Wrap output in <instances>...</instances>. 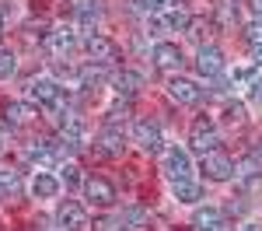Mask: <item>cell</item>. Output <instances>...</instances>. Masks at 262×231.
Listing matches in <instances>:
<instances>
[{
  "mask_svg": "<svg viewBox=\"0 0 262 231\" xmlns=\"http://www.w3.org/2000/svg\"><path fill=\"white\" fill-rule=\"evenodd\" d=\"M74 46H77V39H74V32H70V28H56V32H49V35L42 39V49H46L53 60H63Z\"/></svg>",
  "mask_w": 262,
  "mask_h": 231,
  "instance_id": "cell-8",
  "label": "cell"
},
{
  "mask_svg": "<svg viewBox=\"0 0 262 231\" xmlns=\"http://www.w3.org/2000/svg\"><path fill=\"white\" fill-rule=\"evenodd\" d=\"M39 119V109L28 102H7L4 105V123L7 126H28Z\"/></svg>",
  "mask_w": 262,
  "mask_h": 231,
  "instance_id": "cell-10",
  "label": "cell"
},
{
  "mask_svg": "<svg viewBox=\"0 0 262 231\" xmlns=\"http://www.w3.org/2000/svg\"><path fill=\"white\" fill-rule=\"evenodd\" d=\"M108 77V70L101 67V63H88V67H81V84L84 88H95V84H101Z\"/></svg>",
  "mask_w": 262,
  "mask_h": 231,
  "instance_id": "cell-22",
  "label": "cell"
},
{
  "mask_svg": "<svg viewBox=\"0 0 262 231\" xmlns=\"http://www.w3.org/2000/svg\"><path fill=\"white\" fill-rule=\"evenodd\" d=\"M28 98L46 109H63V88L49 77H39V81H28Z\"/></svg>",
  "mask_w": 262,
  "mask_h": 231,
  "instance_id": "cell-3",
  "label": "cell"
},
{
  "mask_svg": "<svg viewBox=\"0 0 262 231\" xmlns=\"http://www.w3.org/2000/svg\"><path fill=\"white\" fill-rule=\"evenodd\" d=\"M112 88H116L119 98H133L143 88V74H137V70H119V74L112 77Z\"/></svg>",
  "mask_w": 262,
  "mask_h": 231,
  "instance_id": "cell-16",
  "label": "cell"
},
{
  "mask_svg": "<svg viewBox=\"0 0 262 231\" xmlns=\"http://www.w3.org/2000/svg\"><path fill=\"white\" fill-rule=\"evenodd\" d=\"M150 25H154V32H179V28H189V18L182 14V11H171V14H150Z\"/></svg>",
  "mask_w": 262,
  "mask_h": 231,
  "instance_id": "cell-17",
  "label": "cell"
},
{
  "mask_svg": "<svg viewBox=\"0 0 262 231\" xmlns=\"http://www.w3.org/2000/svg\"><path fill=\"white\" fill-rule=\"evenodd\" d=\"M0 39H4V14H0Z\"/></svg>",
  "mask_w": 262,
  "mask_h": 231,
  "instance_id": "cell-40",
  "label": "cell"
},
{
  "mask_svg": "<svg viewBox=\"0 0 262 231\" xmlns=\"http://www.w3.org/2000/svg\"><path fill=\"white\" fill-rule=\"evenodd\" d=\"M95 231H133L122 217H101V221H95Z\"/></svg>",
  "mask_w": 262,
  "mask_h": 231,
  "instance_id": "cell-28",
  "label": "cell"
},
{
  "mask_svg": "<svg viewBox=\"0 0 262 231\" xmlns=\"http://www.w3.org/2000/svg\"><path fill=\"white\" fill-rule=\"evenodd\" d=\"M56 193H60V182H56L49 172H39V175L32 179V196H35V200H53Z\"/></svg>",
  "mask_w": 262,
  "mask_h": 231,
  "instance_id": "cell-19",
  "label": "cell"
},
{
  "mask_svg": "<svg viewBox=\"0 0 262 231\" xmlns=\"http://www.w3.org/2000/svg\"><path fill=\"white\" fill-rule=\"evenodd\" d=\"M56 224L63 231H84L88 228V210L77 200H63L60 207H56Z\"/></svg>",
  "mask_w": 262,
  "mask_h": 231,
  "instance_id": "cell-5",
  "label": "cell"
},
{
  "mask_svg": "<svg viewBox=\"0 0 262 231\" xmlns=\"http://www.w3.org/2000/svg\"><path fill=\"white\" fill-rule=\"evenodd\" d=\"M210 28H213V21H203V18H189V28H185V32H189V39H192V42H200V46H203V39L210 35Z\"/></svg>",
  "mask_w": 262,
  "mask_h": 231,
  "instance_id": "cell-25",
  "label": "cell"
},
{
  "mask_svg": "<svg viewBox=\"0 0 262 231\" xmlns=\"http://www.w3.org/2000/svg\"><path fill=\"white\" fill-rule=\"evenodd\" d=\"M126 116H129V102H116L108 109V126H116L119 119H126Z\"/></svg>",
  "mask_w": 262,
  "mask_h": 231,
  "instance_id": "cell-30",
  "label": "cell"
},
{
  "mask_svg": "<svg viewBox=\"0 0 262 231\" xmlns=\"http://www.w3.org/2000/svg\"><path fill=\"white\" fill-rule=\"evenodd\" d=\"M150 60H154L158 70H179L182 67V49L175 42H158L154 53H150Z\"/></svg>",
  "mask_w": 262,
  "mask_h": 231,
  "instance_id": "cell-11",
  "label": "cell"
},
{
  "mask_svg": "<svg viewBox=\"0 0 262 231\" xmlns=\"http://www.w3.org/2000/svg\"><path fill=\"white\" fill-rule=\"evenodd\" d=\"M119 217L126 221V224H129V228H133V224H143V221H147V210H140V207H129V210H122Z\"/></svg>",
  "mask_w": 262,
  "mask_h": 231,
  "instance_id": "cell-29",
  "label": "cell"
},
{
  "mask_svg": "<svg viewBox=\"0 0 262 231\" xmlns=\"http://www.w3.org/2000/svg\"><path fill=\"white\" fill-rule=\"evenodd\" d=\"M7 147H11V130L0 126V151H7Z\"/></svg>",
  "mask_w": 262,
  "mask_h": 231,
  "instance_id": "cell-35",
  "label": "cell"
},
{
  "mask_svg": "<svg viewBox=\"0 0 262 231\" xmlns=\"http://www.w3.org/2000/svg\"><path fill=\"white\" fill-rule=\"evenodd\" d=\"M196 70H200L203 77H217L224 70V53L213 42H203L200 46V53H196Z\"/></svg>",
  "mask_w": 262,
  "mask_h": 231,
  "instance_id": "cell-6",
  "label": "cell"
},
{
  "mask_svg": "<svg viewBox=\"0 0 262 231\" xmlns=\"http://www.w3.org/2000/svg\"><path fill=\"white\" fill-rule=\"evenodd\" d=\"M164 172L171 175V182H179V179H189V172H192V161H189V154H185L182 147H171V151H168V158H164Z\"/></svg>",
  "mask_w": 262,
  "mask_h": 231,
  "instance_id": "cell-13",
  "label": "cell"
},
{
  "mask_svg": "<svg viewBox=\"0 0 262 231\" xmlns=\"http://www.w3.org/2000/svg\"><path fill=\"white\" fill-rule=\"evenodd\" d=\"M242 231H262V224H245Z\"/></svg>",
  "mask_w": 262,
  "mask_h": 231,
  "instance_id": "cell-39",
  "label": "cell"
},
{
  "mask_svg": "<svg viewBox=\"0 0 262 231\" xmlns=\"http://www.w3.org/2000/svg\"><path fill=\"white\" fill-rule=\"evenodd\" d=\"M18 189H21V172H14V168H4V172H0V193L18 196Z\"/></svg>",
  "mask_w": 262,
  "mask_h": 231,
  "instance_id": "cell-24",
  "label": "cell"
},
{
  "mask_svg": "<svg viewBox=\"0 0 262 231\" xmlns=\"http://www.w3.org/2000/svg\"><path fill=\"white\" fill-rule=\"evenodd\" d=\"M192 228L196 231H221L224 214L217 207H203V210H196V217H192Z\"/></svg>",
  "mask_w": 262,
  "mask_h": 231,
  "instance_id": "cell-18",
  "label": "cell"
},
{
  "mask_svg": "<svg viewBox=\"0 0 262 231\" xmlns=\"http://www.w3.org/2000/svg\"><path fill=\"white\" fill-rule=\"evenodd\" d=\"M255 67H262V46H255Z\"/></svg>",
  "mask_w": 262,
  "mask_h": 231,
  "instance_id": "cell-38",
  "label": "cell"
},
{
  "mask_svg": "<svg viewBox=\"0 0 262 231\" xmlns=\"http://www.w3.org/2000/svg\"><path fill=\"white\" fill-rule=\"evenodd\" d=\"M168 95L179 105H196L203 98V88H196V84L185 81V77H171V81H168Z\"/></svg>",
  "mask_w": 262,
  "mask_h": 231,
  "instance_id": "cell-12",
  "label": "cell"
},
{
  "mask_svg": "<svg viewBox=\"0 0 262 231\" xmlns=\"http://www.w3.org/2000/svg\"><path fill=\"white\" fill-rule=\"evenodd\" d=\"M60 231H63V228H60Z\"/></svg>",
  "mask_w": 262,
  "mask_h": 231,
  "instance_id": "cell-42",
  "label": "cell"
},
{
  "mask_svg": "<svg viewBox=\"0 0 262 231\" xmlns=\"http://www.w3.org/2000/svg\"><path fill=\"white\" fill-rule=\"evenodd\" d=\"M133 4H137L140 11H147V14H158V11L164 7V0H133Z\"/></svg>",
  "mask_w": 262,
  "mask_h": 231,
  "instance_id": "cell-33",
  "label": "cell"
},
{
  "mask_svg": "<svg viewBox=\"0 0 262 231\" xmlns=\"http://www.w3.org/2000/svg\"><path fill=\"white\" fill-rule=\"evenodd\" d=\"M248 7H252V11H255V14L262 18V0H248Z\"/></svg>",
  "mask_w": 262,
  "mask_h": 231,
  "instance_id": "cell-37",
  "label": "cell"
},
{
  "mask_svg": "<svg viewBox=\"0 0 262 231\" xmlns=\"http://www.w3.org/2000/svg\"><path fill=\"white\" fill-rule=\"evenodd\" d=\"M248 158H252V161H255V165L262 168V140H259L255 147H252V154H248Z\"/></svg>",
  "mask_w": 262,
  "mask_h": 231,
  "instance_id": "cell-36",
  "label": "cell"
},
{
  "mask_svg": "<svg viewBox=\"0 0 262 231\" xmlns=\"http://www.w3.org/2000/svg\"><path fill=\"white\" fill-rule=\"evenodd\" d=\"M133 137H137V144L147 151V154H158L161 151V126L154 123V119H140V123L133 126Z\"/></svg>",
  "mask_w": 262,
  "mask_h": 231,
  "instance_id": "cell-9",
  "label": "cell"
},
{
  "mask_svg": "<svg viewBox=\"0 0 262 231\" xmlns=\"http://www.w3.org/2000/svg\"><path fill=\"white\" fill-rule=\"evenodd\" d=\"M14 70H18V56L11 49H0V81H7Z\"/></svg>",
  "mask_w": 262,
  "mask_h": 231,
  "instance_id": "cell-26",
  "label": "cell"
},
{
  "mask_svg": "<svg viewBox=\"0 0 262 231\" xmlns=\"http://www.w3.org/2000/svg\"><path fill=\"white\" fill-rule=\"evenodd\" d=\"M224 123H227V126H242L245 123V105L242 102H231L227 109H224Z\"/></svg>",
  "mask_w": 262,
  "mask_h": 231,
  "instance_id": "cell-27",
  "label": "cell"
},
{
  "mask_svg": "<svg viewBox=\"0 0 262 231\" xmlns=\"http://www.w3.org/2000/svg\"><path fill=\"white\" fill-rule=\"evenodd\" d=\"M84 196L98 207H108V203H116V186L101 175H91V179H84Z\"/></svg>",
  "mask_w": 262,
  "mask_h": 231,
  "instance_id": "cell-7",
  "label": "cell"
},
{
  "mask_svg": "<svg viewBox=\"0 0 262 231\" xmlns=\"http://www.w3.org/2000/svg\"><path fill=\"white\" fill-rule=\"evenodd\" d=\"M84 49H88V56H91L95 63H101V67H116V63L122 60V49L112 39H105L101 32H88Z\"/></svg>",
  "mask_w": 262,
  "mask_h": 231,
  "instance_id": "cell-1",
  "label": "cell"
},
{
  "mask_svg": "<svg viewBox=\"0 0 262 231\" xmlns=\"http://www.w3.org/2000/svg\"><path fill=\"white\" fill-rule=\"evenodd\" d=\"M98 147H101V154H112V158H116V154H122V130H116V126H105V130H101L98 133Z\"/></svg>",
  "mask_w": 262,
  "mask_h": 231,
  "instance_id": "cell-20",
  "label": "cell"
},
{
  "mask_svg": "<svg viewBox=\"0 0 262 231\" xmlns=\"http://www.w3.org/2000/svg\"><path fill=\"white\" fill-rule=\"evenodd\" d=\"M25 154H28V161H32V165H39V168H49L56 158H60V151H56L53 140H32Z\"/></svg>",
  "mask_w": 262,
  "mask_h": 231,
  "instance_id": "cell-14",
  "label": "cell"
},
{
  "mask_svg": "<svg viewBox=\"0 0 262 231\" xmlns=\"http://www.w3.org/2000/svg\"><path fill=\"white\" fill-rule=\"evenodd\" d=\"M189 144H192V151H200V154H206V151H213V147L221 144L217 126H213L210 116H200V119L192 123V130H189Z\"/></svg>",
  "mask_w": 262,
  "mask_h": 231,
  "instance_id": "cell-4",
  "label": "cell"
},
{
  "mask_svg": "<svg viewBox=\"0 0 262 231\" xmlns=\"http://www.w3.org/2000/svg\"><path fill=\"white\" fill-rule=\"evenodd\" d=\"M203 172H206L210 182H227V179L238 175V165L231 161V154H224L221 147H213V151L203 154Z\"/></svg>",
  "mask_w": 262,
  "mask_h": 231,
  "instance_id": "cell-2",
  "label": "cell"
},
{
  "mask_svg": "<svg viewBox=\"0 0 262 231\" xmlns=\"http://www.w3.org/2000/svg\"><path fill=\"white\" fill-rule=\"evenodd\" d=\"M248 98L262 105V77H255V81H252V88H248Z\"/></svg>",
  "mask_w": 262,
  "mask_h": 231,
  "instance_id": "cell-34",
  "label": "cell"
},
{
  "mask_svg": "<svg viewBox=\"0 0 262 231\" xmlns=\"http://www.w3.org/2000/svg\"><path fill=\"white\" fill-rule=\"evenodd\" d=\"M0 172H4V168H0Z\"/></svg>",
  "mask_w": 262,
  "mask_h": 231,
  "instance_id": "cell-41",
  "label": "cell"
},
{
  "mask_svg": "<svg viewBox=\"0 0 262 231\" xmlns=\"http://www.w3.org/2000/svg\"><path fill=\"white\" fill-rule=\"evenodd\" d=\"M101 18V0H77L74 4V21L77 28H95Z\"/></svg>",
  "mask_w": 262,
  "mask_h": 231,
  "instance_id": "cell-15",
  "label": "cell"
},
{
  "mask_svg": "<svg viewBox=\"0 0 262 231\" xmlns=\"http://www.w3.org/2000/svg\"><path fill=\"white\" fill-rule=\"evenodd\" d=\"M63 182H67V186H77V182H81V168L77 165H63Z\"/></svg>",
  "mask_w": 262,
  "mask_h": 231,
  "instance_id": "cell-32",
  "label": "cell"
},
{
  "mask_svg": "<svg viewBox=\"0 0 262 231\" xmlns=\"http://www.w3.org/2000/svg\"><path fill=\"white\" fill-rule=\"evenodd\" d=\"M238 21V0H217V25H234Z\"/></svg>",
  "mask_w": 262,
  "mask_h": 231,
  "instance_id": "cell-23",
  "label": "cell"
},
{
  "mask_svg": "<svg viewBox=\"0 0 262 231\" xmlns=\"http://www.w3.org/2000/svg\"><path fill=\"white\" fill-rule=\"evenodd\" d=\"M175 200H182V203H196V200H203V186L192 182V179H179V182H175Z\"/></svg>",
  "mask_w": 262,
  "mask_h": 231,
  "instance_id": "cell-21",
  "label": "cell"
},
{
  "mask_svg": "<svg viewBox=\"0 0 262 231\" xmlns=\"http://www.w3.org/2000/svg\"><path fill=\"white\" fill-rule=\"evenodd\" d=\"M245 39L252 42V46H262V21H252V25L245 28Z\"/></svg>",
  "mask_w": 262,
  "mask_h": 231,
  "instance_id": "cell-31",
  "label": "cell"
}]
</instances>
